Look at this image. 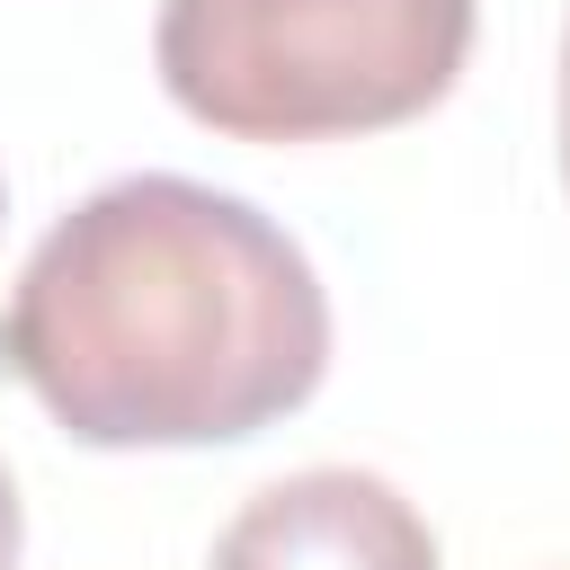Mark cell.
Segmentation results:
<instances>
[{
    "mask_svg": "<svg viewBox=\"0 0 570 570\" xmlns=\"http://www.w3.org/2000/svg\"><path fill=\"white\" fill-rule=\"evenodd\" d=\"M9 365L80 445H240L321 392L330 294L249 196L142 169L36 240Z\"/></svg>",
    "mask_w": 570,
    "mask_h": 570,
    "instance_id": "6da1fadb",
    "label": "cell"
},
{
    "mask_svg": "<svg viewBox=\"0 0 570 570\" xmlns=\"http://www.w3.org/2000/svg\"><path fill=\"white\" fill-rule=\"evenodd\" d=\"M472 53V0H160V89L232 142H338L428 116Z\"/></svg>",
    "mask_w": 570,
    "mask_h": 570,
    "instance_id": "7a4b0ae2",
    "label": "cell"
},
{
    "mask_svg": "<svg viewBox=\"0 0 570 570\" xmlns=\"http://www.w3.org/2000/svg\"><path fill=\"white\" fill-rule=\"evenodd\" d=\"M214 570H436V534L383 472L321 463L267 481L214 534Z\"/></svg>",
    "mask_w": 570,
    "mask_h": 570,
    "instance_id": "3957f363",
    "label": "cell"
},
{
    "mask_svg": "<svg viewBox=\"0 0 570 570\" xmlns=\"http://www.w3.org/2000/svg\"><path fill=\"white\" fill-rule=\"evenodd\" d=\"M18 490H9V463H0V570H18Z\"/></svg>",
    "mask_w": 570,
    "mask_h": 570,
    "instance_id": "277c9868",
    "label": "cell"
},
{
    "mask_svg": "<svg viewBox=\"0 0 570 570\" xmlns=\"http://www.w3.org/2000/svg\"><path fill=\"white\" fill-rule=\"evenodd\" d=\"M561 169H570V45H561Z\"/></svg>",
    "mask_w": 570,
    "mask_h": 570,
    "instance_id": "5b68a950",
    "label": "cell"
}]
</instances>
